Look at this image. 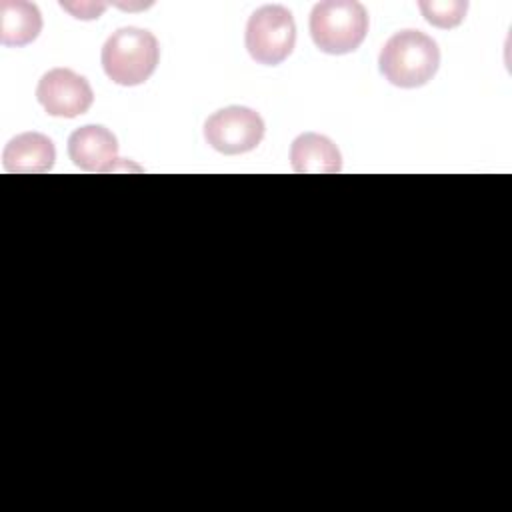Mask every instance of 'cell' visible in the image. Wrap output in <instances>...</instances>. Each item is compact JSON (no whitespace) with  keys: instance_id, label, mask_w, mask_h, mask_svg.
<instances>
[{"instance_id":"9c48e42d","label":"cell","mask_w":512,"mask_h":512,"mask_svg":"<svg viewBox=\"0 0 512 512\" xmlns=\"http://www.w3.org/2000/svg\"><path fill=\"white\" fill-rule=\"evenodd\" d=\"M290 162L300 174H336L342 168V156L336 144L316 132H304L292 142Z\"/></svg>"},{"instance_id":"8992f818","label":"cell","mask_w":512,"mask_h":512,"mask_svg":"<svg viewBox=\"0 0 512 512\" xmlns=\"http://www.w3.org/2000/svg\"><path fill=\"white\" fill-rule=\"evenodd\" d=\"M36 98L50 116L76 118L90 110L94 92L88 80L74 70L52 68L40 78Z\"/></svg>"},{"instance_id":"8fae6325","label":"cell","mask_w":512,"mask_h":512,"mask_svg":"<svg viewBox=\"0 0 512 512\" xmlns=\"http://www.w3.org/2000/svg\"><path fill=\"white\" fill-rule=\"evenodd\" d=\"M418 8L428 24L436 28L458 26L468 10L466 0H420Z\"/></svg>"},{"instance_id":"7a4b0ae2","label":"cell","mask_w":512,"mask_h":512,"mask_svg":"<svg viewBox=\"0 0 512 512\" xmlns=\"http://www.w3.org/2000/svg\"><path fill=\"white\" fill-rule=\"evenodd\" d=\"M102 68L120 86L144 84L158 66L160 46L152 32L124 26L108 36L102 46Z\"/></svg>"},{"instance_id":"7c38bea8","label":"cell","mask_w":512,"mask_h":512,"mask_svg":"<svg viewBox=\"0 0 512 512\" xmlns=\"http://www.w3.org/2000/svg\"><path fill=\"white\" fill-rule=\"evenodd\" d=\"M64 10H68V12H72V16L74 18H80V20H94V18H98L104 10H106V4L104 2H100V4H94V2H90V4H68V2H62L60 4Z\"/></svg>"},{"instance_id":"30bf717a","label":"cell","mask_w":512,"mask_h":512,"mask_svg":"<svg viewBox=\"0 0 512 512\" xmlns=\"http://www.w3.org/2000/svg\"><path fill=\"white\" fill-rule=\"evenodd\" d=\"M42 14L36 4L24 0L0 2V42L4 46H26L38 38Z\"/></svg>"},{"instance_id":"5b68a950","label":"cell","mask_w":512,"mask_h":512,"mask_svg":"<svg viewBox=\"0 0 512 512\" xmlns=\"http://www.w3.org/2000/svg\"><path fill=\"white\" fill-rule=\"evenodd\" d=\"M264 136V120L246 106H226L204 124L206 142L228 156L254 150Z\"/></svg>"},{"instance_id":"ba28073f","label":"cell","mask_w":512,"mask_h":512,"mask_svg":"<svg viewBox=\"0 0 512 512\" xmlns=\"http://www.w3.org/2000/svg\"><path fill=\"white\" fill-rule=\"evenodd\" d=\"M56 148L46 134L24 132L14 136L2 152L4 170L16 174H42L52 170Z\"/></svg>"},{"instance_id":"52a82bcc","label":"cell","mask_w":512,"mask_h":512,"mask_svg":"<svg viewBox=\"0 0 512 512\" xmlns=\"http://www.w3.org/2000/svg\"><path fill=\"white\" fill-rule=\"evenodd\" d=\"M68 156L86 172H110L118 162V140L108 128L88 124L70 134Z\"/></svg>"},{"instance_id":"277c9868","label":"cell","mask_w":512,"mask_h":512,"mask_svg":"<svg viewBox=\"0 0 512 512\" xmlns=\"http://www.w3.org/2000/svg\"><path fill=\"white\" fill-rule=\"evenodd\" d=\"M248 54L266 66L284 62L296 44L294 16L286 6L266 4L252 12L244 32Z\"/></svg>"},{"instance_id":"6da1fadb","label":"cell","mask_w":512,"mask_h":512,"mask_svg":"<svg viewBox=\"0 0 512 512\" xmlns=\"http://www.w3.org/2000/svg\"><path fill=\"white\" fill-rule=\"evenodd\" d=\"M378 66L382 76L400 88L424 86L440 66L438 44L420 30H400L386 40Z\"/></svg>"},{"instance_id":"3957f363","label":"cell","mask_w":512,"mask_h":512,"mask_svg":"<svg viewBox=\"0 0 512 512\" xmlns=\"http://www.w3.org/2000/svg\"><path fill=\"white\" fill-rule=\"evenodd\" d=\"M310 36L326 54H350L366 38L368 12L356 0H324L310 12Z\"/></svg>"}]
</instances>
